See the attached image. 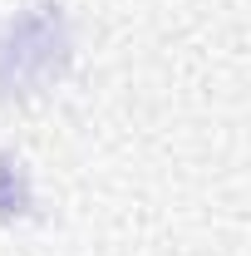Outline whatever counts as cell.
Returning a JSON list of instances; mask_svg holds the SVG:
<instances>
[{"label": "cell", "instance_id": "obj_2", "mask_svg": "<svg viewBox=\"0 0 251 256\" xmlns=\"http://www.w3.org/2000/svg\"><path fill=\"white\" fill-rule=\"evenodd\" d=\"M25 202H30V192H25V172H20V162H15V158H0V217L25 212Z\"/></svg>", "mask_w": 251, "mask_h": 256}, {"label": "cell", "instance_id": "obj_1", "mask_svg": "<svg viewBox=\"0 0 251 256\" xmlns=\"http://www.w3.org/2000/svg\"><path fill=\"white\" fill-rule=\"evenodd\" d=\"M5 44H20V54L15 50H0V84H5V94H15V84H20V94H25V84H30V64H40V79H54L64 69V20L60 15H50L44 5L34 10V15H20L10 34H5Z\"/></svg>", "mask_w": 251, "mask_h": 256}]
</instances>
